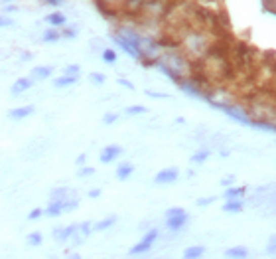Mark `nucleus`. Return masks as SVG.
Here are the masks:
<instances>
[{
  "mask_svg": "<svg viewBox=\"0 0 276 259\" xmlns=\"http://www.w3.org/2000/svg\"><path fill=\"white\" fill-rule=\"evenodd\" d=\"M156 240H158V230H150L146 236H144V240L140 241V243H136L134 247H130V255H138V253L148 251V249L154 245Z\"/></svg>",
  "mask_w": 276,
  "mask_h": 259,
  "instance_id": "obj_1",
  "label": "nucleus"
},
{
  "mask_svg": "<svg viewBox=\"0 0 276 259\" xmlns=\"http://www.w3.org/2000/svg\"><path fill=\"white\" fill-rule=\"evenodd\" d=\"M185 223H187V214H185L184 208H182L178 214L166 216V225H168V230H172V232H180Z\"/></svg>",
  "mask_w": 276,
  "mask_h": 259,
  "instance_id": "obj_2",
  "label": "nucleus"
},
{
  "mask_svg": "<svg viewBox=\"0 0 276 259\" xmlns=\"http://www.w3.org/2000/svg\"><path fill=\"white\" fill-rule=\"evenodd\" d=\"M112 40H114V42L119 44V48H123L129 56H132L134 59H140V50H138L130 40H127L125 36H121L119 32H114V34H112Z\"/></svg>",
  "mask_w": 276,
  "mask_h": 259,
  "instance_id": "obj_3",
  "label": "nucleus"
},
{
  "mask_svg": "<svg viewBox=\"0 0 276 259\" xmlns=\"http://www.w3.org/2000/svg\"><path fill=\"white\" fill-rule=\"evenodd\" d=\"M178 176H180V170L178 168H164V170H160L156 176H154V182L156 184H172V182H176L178 180Z\"/></svg>",
  "mask_w": 276,
  "mask_h": 259,
  "instance_id": "obj_4",
  "label": "nucleus"
},
{
  "mask_svg": "<svg viewBox=\"0 0 276 259\" xmlns=\"http://www.w3.org/2000/svg\"><path fill=\"white\" fill-rule=\"evenodd\" d=\"M121 152H123V148L119 147V145H109V147H105L101 150L99 160H101L103 165H109V163H112L116 156H121Z\"/></svg>",
  "mask_w": 276,
  "mask_h": 259,
  "instance_id": "obj_5",
  "label": "nucleus"
},
{
  "mask_svg": "<svg viewBox=\"0 0 276 259\" xmlns=\"http://www.w3.org/2000/svg\"><path fill=\"white\" fill-rule=\"evenodd\" d=\"M91 230H93V225L89 222H83V223H79L77 228H75V232H73V238L75 243L79 245V243H83V241L89 238V234H91Z\"/></svg>",
  "mask_w": 276,
  "mask_h": 259,
  "instance_id": "obj_6",
  "label": "nucleus"
},
{
  "mask_svg": "<svg viewBox=\"0 0 276 259\" xmlns=\"http://www.w3.org/2000/svg\"><path fill=\"white\" fill-rule=\"evenodd\" d=\"M34 111H36V107H34V105H26V107H16V109H10V111H8V117H10V119H14V121H22V119L30 117V115H32Z\"/></svg>",
  "mask_w": 276,
  "mask_h": 259,
  "instance_id": "obj_7",
  "label": "nucleus"
},
{
  "mask_svg": "<svg viewBox=\"0 0 276 259\" xmlns=\"http://www.w3.org/2000/svg\"><path fill=\"white\" fill-rule=\"evenodd\" d=\"M75 228H77V223H71V225H67V228H55L54 240L55 241H67L71 236H73Z\"/></svg>",
  "mask_w": 276,
  "mask_h": 259,
  "instance_id": "obj_8",
  "label": "nucleus"
},
{
  "mask_svg": "<svg viewBox=\"0 0 276 259\" xmlns=\"http://www.w3.org/2000/svg\"><path fill=\"white\" fill-rule=\"evenodd\" d=\"M61 212H63V200H61V198H52V202H50V206L46 208L44 214L55 218V216H61Z\"/></svg>",
  "mask_w": 276,
  "mask_h": 259,
  "instance_id": "obj_9",
  "label": "nucleus"
},
{
  "mask_svg": "<svg viewBox=\"0 0 276 259\" xmlns=\"http://www.w3.org/2000/svg\"><path fill=\"white\" fill-rule=\"evenodd\" d=\"M32 85H34V79H30V77H20L18 81L12 85V95H20V93L28 91Z\"/></svg>",
  "mask_w": 276,
  "mask_h": 259,
  "instance_id": "obj_10",
  "label": "nucleus"
},
{
  "mask_svg": "<svg viewBox=\"0 0 276 259\" xmlns=\"http://www.w3.org/2000/svg\"><path fill=\"white\" fill-rule=\"evenodd\" d=\"M132 172H134V167L130 163H123V165L116 167V178L119 180H127V178H130Z\"/></svg>",
  "mask_w": 276,
  "mask_h": 259,
  "instance_id": "obj_11",
  "label": "nucleus"
},
{
  "mask_svg": "<svg viewBox=\"0 0 276 259\" xmlns=\"http://www.w3.org/2000/svg\"><path fill=\"white\" fill-rule=\"evenodd\" d=\"M245 192H247V188L245 186H237V188H229L227 186V190H225V198L227 200H239L245 196Z\"/></svg>",
  "mask_w": 276,
  "mask_h": 259,
  "instance_id": "obj_12",
  "label": "nucleus"
},
{
  "mask_svg": "<svg viewBox=\"0 0 276 259\" xmlns=\"http://www.w3.org/2000/svg\"><path fill=\"white\" fill-rule=\"evenodd\" d=\"M77 79L79 77H73V75H61V77H57V79H54V85L55 87H69V85H75L77 83Z\"/></svg>",
  "mask_w": 276,
  "mask_h": 259,
  "instance_id": "obj_13",
  "label": "nucleus"
},
{
  "mask_svg": "<svg viewBox=\"0 0 276 259\" xmlns=\"http://www.w3.org/2000/svg\"><path fill=\"white\" fill-rule=\"evenodd\" d=\"M116 223V216H109V218H105V220H101V222H97L93 225V230L95 232H105V230H109Z\"/></svg>",
  "mask_w": 276,
  "mask_h": 259,
  "instance_id": "obj_14",
  "label": "nucleus"
},
{
  "mask_svg": "<svg viewBox=\"0 0 276 259\" xmlns=\"http://www.w3.org/2000/svg\"><path fill=\"white\" fill-rule=\"evenodd\" d=\"M46 22L55 26V28H59V26H65L67 20H65V16H63L61 12H54V14H48V16H46Z\"/></svg>",
  "mask_w": 276,
  "mask_h": 259,
  "instance_id": "obj_15",
  "label": "nucleus"
},
{
  "mask_svg": "<svg viewBox=\"0 0 276 259\" xmlns=\"http://www.w3.org/2000/svg\"><path fill=\"white\" fill-rule=\"evenodd\" d=\"M52 74V68L50 66H37L32 70V75H34V79H48Z\"/></svg>",
  "mask_w": 276,
  "mask_h": 259,
  "instance_id": "obj_16",
  "label": "nucleus"
},
{
  "mask_svg": "<svg viewBox=\"0 0 276 259\" xmlns=\"http://www.w3.org/2000/svg\"><path fill=\"white\" fill-rule=\"evenodd\" d=\"M205 253V247L203 245H193V247H187L184 251V257L187 259H195V257H202Z\"/></svg>",
  "mask_w": 276,
  "mask_h": 259,
  "instance_id": "obj_17",
  "label": "nucleus"
},
{
  "mask_svg": "<svg viewBox=\"0 0 276 259\" xmlns=\"http://www.w3.org/2000/svg\"><path fill=\"white\" fill-rule=\"evenodd\" d=\"M241 210H243L241 198L239 200H229V202H225V206H223V212H229V214H237Z\"/></svg>",
  "mask_w": 276,
  "mask_h": 259,
  "instance_id": "obj_18",
  "label": "nucleus"
},
{
  "mask_svg": "<svg viewBox=\"0 0 276 259\" xmlns=\"http://www.w3.org/2000/svg\"><path fill=\"white\" fill-rule=\"evenodd\" d=\"M44 42H50V44H52V42H57V40H61V32H59V30H57V28H50V30H46V32H44Z\"/></svg>",
  "mask_w": 276,
  "mask_h": 259,
  "instance_id": "obj_19",
  "label": "nucleus"
},
{
  "mask_svg": "<svg viewBox=\"0 0 276 259\" xmlns=\"http://www.w3.org/2000/svg\"><path fill=\"white\" fill-rule=\"evenodd\" d=\"M26 241H28V245H30V247H40V245H42V241H44V238H42V234H40V232H32V234L26 238Z\"/></svg>",
  "mask_w": 276,
  "mask_h": 259,
  "instance_id": "obj_20",
  "label": "nucleus"
},
{
  "mask_svg": "<svg viewBox=\"0 0 276 259\" xmlns=\"http://www.w3.org/2000/svg\"><path fill=\"white\" fill-rule=\"evenodd\" d=\"M69 194H71V190H69L67 186H61V188H55L54 192H52V198H61V200H65V198H69Z\"/></svg>",
  "mask_w": 276,
  "mask_h": 259,
  "instance_id": "obj_21",
  "label": "nucleus"
},
{
  "mask_svg": "<svg viewBox=\"0 0 276 259\" xmlns=\"http://www.w3.org/2000/svg\"><path fill=\"white\" fill-rule=\"evenodd\" d=\"M225 255H227V257H247L249 251H247L245 247H233V249H227Z\"/></svg>",
  "mask_w": 276,
  "mask_h": 259,
  "instance_id": "obj_22",
  "label": "nucleus"
},
{
  "mask_svg": "<svg viewBox=\"0 0 276 259\" xmlns=\"http://www.w3.org/2000/svg\"><path fill=\"white\" fill-rule=\"evenodd\" d=\"M209 150H198L193 156H191V163H195V165H200V163H205L207 158H209Z\"/></svg>",
  "mask_w": 276,
  "mask_h": 259,
  "instance_id": "obj_23",
  "label": "nucleus"
},
{
  "mask_svg": "<svg viewBox=\"0 0 276 259\" xmlns=\"http://www.w3.org/2000/svg\"><path fill=\"white\" fill-rule=\"evenodd\" d=\"M103 61H105V63H114V61H116V52H114V50H109V48L103 50Z\"/></svg>",
  "mask_w": 276,
  "mask_h": 259,
  "instance_id": "obj_24",
  "label": "nucleus"
},
{
  "mask_svg": "<svg viewBox=\"0 0 276 259\" xmlns=\"http://www.w3.org/2000/svg\"><path fill=\"white\" fill-rule=\"evenodd\" d=\"M148 109L146 107H142V105H132V107H127L125 113L127 115H142V113H146Z\"/></svg>",
  "mask_w": 276,
  "mask_h": 259,
  "instance_id": "obj_25",
  "label": "nucleus"
},
{
  "mask_svg": "<svg viewBox=\"0 0 276 259\" xmlns=\"http://www.w3.org/2000/svg\"><path fill=\"white\" fill-rule=\"evenodd\" d=\"M59 32H61V38H69V40L77 36V30H75V28H69V26H61Z\"/></svg>",
  "mask_w": 276,
  "mask_h": 259,
  "instance_id": "obj_26",
  "label": "nucleus"
},
{
  "mask_svg": "<svg viewBox=\"0 0 276 259\" xmlns=\"http://www.w3.org/2000/svg\"><path fill=\"white\" fill-rule=\"evenodd\" d=\"M79 72H81V68H79L77 63H71V66H67V68L63 70V74H65V75H73V77H79Z\"/></svg>",
  "mask_w": 276,
  "mask_h": 259,
  "instance_id": "obj_27",
  "label": "nucleus"
},
{
  "mask_svg": "<svg viewBox=\"0 0 276 259\" xmlns=\"http://www.w3.org/2000/svg\"><path fill=\"white\" fill-rule=\"evenodd\" d=\"M91 174H95V168L93 167H81L77 170V176H91Z\"/></svg>",
  "mask_w": 276,
  "mask_h": 259,
  "instance_id": "obj_28",
  "label": "nucleus"
},
{
  "mask_svg": "<svg viewBox=\"0 0 276 259\" xmlns=\"http://www.w3.org/2000/svg\"><path fill=\"white\" fill-rule=\"evenodd\" d=\"M116 119H119V115H116V113H107V115L103 117V123H105V125H112Z\"/></svg>",
  "mask_w": 276,
  "mask_h": 259,
  "instance_id": "obj_29",
  "label": "nucleus"
},
{
  "mask_svg": "<svg viewBox=\"0 0 276 259\" xmlns=\"http://www.w3.org/2000/svg\"><path fill=\"white\" fill-rule=\"evenodd\" d=\"M91 81H93V83H99V85H101V83H105V75H103V74H91Z\"/></svg>",
  "mask_w": 276,
  "mask_h": 259,
  "instance_id": "obj_30",
  "label": "nucleus"
},
{
  "mask_svg": "<svg viewBox=\"0 0 276 259\" xmlns=\"http://www.w3.org/2000/svg\"><path fill=\"white\" fill-rule=\"evenodd\" d=\"M44 214V210H40V208H36V210H32L30 214H28V220H37L40 216Z\"/></svg>",
  "mask_w": 276,
  "mask_h": 259,
  "instance_id": "obj_31",
  "label": "nucleus"
},
{
  "mask_svg": "<svg viewBox=\"0 0 276 259\" xmlns=\"http://www.w3.org/2000/svg\"><path fill=\"white\" fill-rule=\"evenodd\" d=\"M14 22L10 18H6V16H0V28H8V26H12Z\"/></svg>",
  "mask_w": 276,
  "mask_h": 259,
  "instance_id": "obj_32",
  "label": "nucleus"
},
{
  "mask_svg": "<svg viewBox=\"0 0 276 259\" xmlns=\"http://www.w3.org/2000/svg\"><path fill=\"white\" fill-rule=\"evenodd\" d=\"M119 85H123V87H127V89H130V91H132V89H134V85H132V83H130L129 79H123V77H121V79H119Z\"/></svg>",
  "mask_w": 276,
  "mask_h": 259,
  "instance_id": "obj_33",
  "label": "nucleus"
},
{
  "mask_svg": "<svg viewBox=\"0 0 276 259\" xmlns=\"http://www.w3.org/2000/svg\"><path fill=\"white\" fill-rule=\"evenodd\" d=\"M148 97H154V99H168L166 93H154V91H146Z\"/></svg>",
  "mask_w": 276,
  "mask_h": 259,
  "instance_id": "obj_34",
  "label": "nucleus"
},
{
  "mask_svg": "<svg viewBox=\"0 0 276 259\" xmlns=\"http://www.w3.org/2000/svg\"><path fill=\"white\" fill-rule=\"evenodd\" d=\"M215 198H200L198 200V206H209V204H213Z\"/></svg>",
  "mask_w": 276,
  "mask_h": 259,
  "instance_id": "obj_35",
  "label": "nucleus"
},
{
  "mask_svg": "<svg viewBox=\"0 0 276 259\" xmlns=\"http://www.w3.org/2000/svg\"><path fill=\"white\" fill-rule=\"evenodd\" d=\"M268 253H276V236L268 241Z\"/></svg>",
  "mask_w": 276,
  "mask_h": 259,
  "instance_id": "obj_36",
  "label": "nucleus"
},
{
  "mask_svg": "<svg viewBox=\"0 0 276 259\" xmlns=\"http://www.w3.org/2000/svg\"><path fill=\"white\" fill-rule=\"evenodd\" d=\"M42 2H46V4H50V6H61L65 0H42Z\"/></svg>",
  "mask_w": 276,
  "mask_h": 259,
  "instance_id": "obj_37",
  "label": "nucleus"
},
{
  "mask_svg": "<svg viewBox=\"0 0 276 259\" xmlns=\"http://www.w3.org/2000/svg\"><path fill=\"white\" fill-rule=\"evenodd\" d=\"M99 196H101V190H99V188H95V190L89 192V198H99Z\"/></svg>",
  "mask_w": 276,
  "mask_h": 259,
  "instance_id": "obj_38",
  "label": "nucleus"
},
{
  "mask_svg": "<svg viewBox=\"0 0 276 259\" xmlns=\"http://www.w3.org/2000/svg\"><path fill=\"white\" fill-rule=\"evenodd\" d=\"M231 182H233V176H229V178H225V180H221V184L225 186V188H227V186H231Z\"/></svg>",
  "mask_w": 276,
  "mask_h": 259,
  "instance_id": "obj_39",
  "label": "nucleus"
},
{
  "mask_svg": "<svg viewBox=\"0 0 276 259\" xmlns=\"http://www.w3.org/2000/svg\"><path fill=\"white\" fill-rule=\"evenodd\" d=\"M14 10H18V8H16V6H6V8H4V12H6V14H12Z\"/></svg>",
  "mask_w": 276,
  "mask_h": 259,
  "instance_id": "obj_40",
  "label": "nucleus"
},
{
  "mask_svg": "<svg viewBox=\"0 0 276 259\" xmlns=\"http://www.w3.org/2000/svg\"><path fill=\"white\" fill-rule=\"evenodd\" d=\"M85 158H87V156H85V154H79V156H77V165H79V167H81V165H83V163H85Z\"/></svg>",
  "mask_w": 276,
  "mask_h": 259,
  "instance_id": "obj_41",
  "label": "nucleus"
},
{
  "mask_svg": "<svg viewBox=\"0 0 276 259\" xmlns=\"http://www.w3.org/2000/svg\"><path fill=\"white\" fill-rule=\"evenodd\" d=\"M28 59H32V54H28V52H24V54H22V61H28Z\"/></svg>",
  "mask_w": 276,
  "mask_h": 259,
  "instance_id": "obj_42",
  "label": "nucleus"
},
{
  "mask_svg": "<svg viewBox=\"0 0 276 259\" xmlns=\"http://www.w3.org/2000/svg\"><path fill=\"white\" fill-rule=\"evenodd\" d=\"M2 2H14V0H2Z\"/></svg>",
  "mask_w": 276,
  "mask_h": 259,
  "instance_id": "obj_43",
  "label": "nucleus"
}]
</instances>
